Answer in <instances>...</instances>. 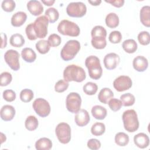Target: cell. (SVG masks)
I'll return each instance as SVG.
<instances>
[{
	"mask_svg": "<svg viewBox=\"0 0 150 150\" xmlns=\"http://www.w3.org/2000/svg\"><path fill=\"white\" fill-rule=\"evenodd\" d=\"M63 78L67 82L74 81L80 83L86 79V74L81 67L75 64H70L64 69Z\"/></svg>",
	"mask_w": 150,
	"mask_h": 150,
	"instance_id": "obj_1",
	"label": "cell"
},
{
	"mask_svg": "<svg viewBox=\"0 0 150 150\" xmlns=\"http://www.w3.org/2000/svg\"><path fill=\"white\" fill-rule=\"evenodd\" d=\"M91 45L97 49H104L107 45V30L100 25L95 26L91 31Z\"/></svg>",
	"mask_w": 150,
	"mask_h": 150,
	"instance_id": "obj_2",
	"label": "cell"
},
{
	"mask_svg": "<svg viewBox=\"0 0 150 150\" xmlns=\"http://www.w3.org/2000/svg\"><path fill=\"white\" fill-rule=\"evenodd\" d=\"M85 65L88 69L89 76L93 80H98L103 74V69L98 57L90 56L86 59Z\"/></svg>",
	"mask_w": 150,
	"mask_h": 150,
	"instance_id": "obj_3",
	"label": "cell"
},
{
	"mask_svg": "<svg viewBox=\"0 0 150 150\" xmlns=\"http://www.w3.org/2000/svg\"><path fill=\"white\" fill-rule=\"evenodd\" d=\"M124 127L129 132L136 131L139 125L138 115L134 110H127L125 111L122 115Z\"/></svg>",
	"mask_w": 150,
	"mask_h": 150,
	"instance_id": "obj_4",
	"label": "cell"
},
{
	"mask_svg": "<svg viewBox=\"0 0 150 150\" xmlns=\"http://www.w3.org/2000/svg\"><path fill=\"white\" fill-rule=\"evenodd\" d=\"M80 43L77 40H68L60 52V56L64 61H69L74 58L80 50Z\"/></svg>",
	"mask_w": 150,
	"mask_h": 150,
	"instance_id": "obj_5",
	"label": "cell"
},
{
	"mask_svg": "<svg viewBox=\"0 0 150 150\" xmlns=\"http://www.w3.org/2000/svg\"><path fill=\"white\" fill-rule=\"evenodd\" d=\"M57 29L60 34L71 37L78 36L80 33L79 26L74 22L67 19L60 21Z\"/></svg>",
	"mask_w": 150,
	"mask_h": 150,
	"instance_id": "obj_6",
	"label": "cell"
},
{
	"mask_svg": "<svg viewBox=\"0 0 150 150\" xmlns=\"http://www.w3.org/2000/svg\"><path fill=\"white\" fill-rule=\"evenodd\" d=\"M49 20L45 15L37 18L33 23V27L38 38H45L47 34Z\"/></svg>",
	"mask_w": 150,
	"mask_h": 150,
	"instance_id": "obj_7",
	"label": "cell"
},
{
	"mask_svg": "<svg viewBox=\"0 0 150 150\" xmlns=\"http://www.w3.org/2000/svg\"><path fill=\"white\" fill-rule=\"evenodd\" d=\"M55 133L59 141L63 144H68L71 139V128L66 122H60L55 128Z\"/></svg>",
	"mask_w": 150,
	"mask_h": 150,
	"instance_id": "obj_8",
	"label": "cell"
},
{
	"mask_svg": "<svg viewBox=\"0 0 150 150\" xmlns=\"http://www.w3.org/2000/svg\"><path fill=\"white\" fill-rule=\"evenodd\" d=\"M87 12V7L82 2H73L68 4L66 7L67 14L73 18H81Z\"/></svg>",
	"mask_w": 150,
	"mask_h": 150,
	"instance_id": "obj_9",
	"label": "cell"
},
{
	"mask_svg": "<svg viewBox=\"0 0 150 150\" xmlns=\"http://www.w3.org/2000/svg\"><path fill=\"white\" fill-rule=\"evenodd\" d=\"M81 105V98L79 94L75 92L69 93L66 97V105L67 110L71 113H77Z\"/></svg>",
	"mask_w": 150,
	"mask_h": 150,
	"instance_id": "obj_10",
	"label": "cell"
},
{
	"mask_svg": "<svg viewBox=\"0 0 150 150\" xmlns=\"http://www.w3.org/2000/svg\"><path fill=\"white\" fill-rule=\"evenodd\" d=\"M33 108L35 112L40 117L48 116L50 112L51 108L49 102L44 98H36L33 103Z\"/></svg>",
	"mask_w": 150,
	"mask_h": 150,
	"instance_id": "obj_11",
	"label": "cell"
},
{
	"mask_svg": "<svg viewBox=\"0 0 150 150\" xmlns=\"http://www.w3.org/2000/svg\"><path fill=\"white\" fill-rule=\"evenodd\" d=\"M4 59L5 62L14 71H17L20 69L19 54L13 49L8 50L4 54Z\"/></svg>",
	"mask_w": 150,
	"mask_h": 150,
	"instance_id": "obj_12",
	"label": "cell"
},
{
	"mask_svg": "<svg viewBox=\"0 0 150 150\" xmlns=\"http://www.w3.org/2000/svg\"><path fill=\"white\" fill-rule=\"evenodd\" d=\"M132 85L131 79L127 76H120L113 81L114 88L119 92H122L129 89Z\"/></svg>",
	"mask_w": 150,
	"mask_h": 150,
	"instance_id": "obj_13",
	"label": "cell"
},
{
	"mask_svg": "<svg viewBox=\"0 0 150 150\" xmlns=\"http://www.w3.org/2000/svg\"><path fill=\"white\" fill-rule=\"evenodd\" d=\"M120 62V56L115 53L107 54L104 58L103 63L105 67L107 70L115 69Z\"/></svg>",
	"mask_w": 150,
	"mask_h": 150,
	"instance_id": "obj_14",
	"label": "cell"
},
{
	"mask_svg": "<svg viewBox=\"0 0 150 150\" xmlns=\"http://www.w3.org/2000/svg\"><path fill=\"white\" fill-rule=\"evenodd\" d=\"M90 120L88 111L84 109H80L74 116V121L79 127L87 125Z\"/></svg>",
	"mask_w": 150,
	"mask_h": 150,
	"instance_id": "obj_15",
	"label": "cell"
},
{
	"mask_svg": "<svg viewBox=\"0 0 150 150\" xmlns=\"http://www.w3.org/2000/svg\"><path fill=\"white\" fill-rule=\"evenodd\" d=\"M132 65L135 70L139 72H143L148 67V61L144 56H138L134 59Z\"/></svg>",
	"mask_w": 150,
	"mask_h": 150,
	"instance_id": "obj_16",
	"label": "cell"
},
{
	"mask_svg": "<svg viewBox=\"0 0 150 150\" xmlns=\"http://www.w3.org/2000/svg\"><path fill=\"white\" fill-rule=\"evenodd\" d=\"M15 109L11 105H5L1 109V118L5 121H11L15 115Z\"/></svg>",
	"mask_w": 150,
	"mask_h": 150,
	"instance_id": "obj_17",
	"label": "cell"
},
{
	"mask_svg": "<svg viewBox=\"0 0 150 150\" xmlns=\"http://www.w3.org/2000/svg\"><path fill=\"white\" fill-rule=\"evenodd\" d=\"M27 8L29 12L33 16H39L43 11V6L39 1L31 0L27 4Z\"/></svg>",
	"mask_w": 150,
	"mask_h": 150,
	"instance_id": "obj_18",
	"label": "cell"
},
{
	"mask_svg": "<svg viewBox=\"0 0 150 150\" xmlns=\"http://www.w3.org/2000/svg\"><path fill=\"white\" fill-rule=\"evenodd\" d=\"M134 142L137 147L144 149L147 148L149 146V138L146 134L140 132L134 136Z\"/></svg>",
	"mask_w": 150,
	"mask_h": 150,
	"instance_id": "obj_19",
	"label": "cell"
},
{
	"mask_svg": "<svg viewBox=\"0 0 150 150\" xmlns=\"http://www.w3.org/2000/svg\"><path fill=\"white\" fill-rule=\"evenodd\" d=\"M27 19V15L25 12L19 11L14 13L11 18V25L14 27H20L23 25Z\"/></svg>",
	"mask_w": 150,
	"mask_h": 150,
	"instance_id": "obj_20",
	"label": "cell"
},
{
	"mask_svg": "<svg viewBox=\"0 0 150 150\" xmlns=\"http://www.w3.org/2000/svg\"><path fill=\"white\" fill-rule=\"evenodd\" d=\"M139 18L141 23L149 28L150 26V7L145 5L142 7L139 12Z\"/></svg>",
	"mask_w": 150,
	"mask_h": 150,
	"instance_id": "obj_21",
	"label": "cell"
},
{
	"mask_svg": "<svg viewBox=\"0 0 150 150\" xmlns=\"http://www.w3.org/2000/svg\"><path fill=\"white\" fill-rule=\"evenodd\" d=\"M91 112L93 117L98 120H104L107 114V111L106 108L99 105L93 106L91 108Z\"/></svg>",
	"mask_w": 150,
	"mask_h": 150,
	"instance_id": "obj_22",
	"label": "cell"
},
{
	"mask_svg": "<svg viewBox=\"0 0 150 150\" xmlns=\"http://www.w3.org/2000/svg\"><path fill=\"white\" fill-rule=\"evenodd\" d=\"M113 97L114 93L109 88L104 87L99 92L98 95V99L101 103L106 104H108V101L113 98Z\"/></svg>",
	"mask_w": 150,
	"mask_h": 150,
	"instance_id": "obj_23",
	"label": "cell"
},
{
	"mask_svg": "<svg viewBox=\"0 0 150 150\" xmlns=\"http://www.w3.org/2000/svg\"><path fill=\"white\" fill-rule=\"evenodd\" d=\"M21 56L24 61L27 63H32L36 59V54L35 51L30 47H25L22 50Z\"/></svg>",
	"mask_w": 150,
	"mask_h": 150,
	"instance_id": "obj_24",
	"label": "cell"
},
{
	"mask_svg": "<svg viewBox=\"0 0 150 150\" xmlns=\"http://www.w3.org/2000/svg\"><path fill=\"white\" fill-rule=\"evenodd\" d=\"M52 147V141L46 137L41 138L35 142V148L38 150H49Z\"/></svg>",
	"mask_w": 150,
	"mask_h": 150,
	"instance_id": "obj_25",
	"label": "cell"
},
{
	"mask_svg": "<svg viewBox=\"0 0 150 150\" xmlns=\"http://www.w3.org/2000/svg\"><path fill=\"white\" fill-rule=\"evenodd\" d=\"M122 47L125 52L128 53H134L138 49V45L135 40L129 39L123 42Z\"/></svg>",
	"mask_w": 150,
	"mask_h": 150,
	"instance_id": "obj_26",
	"label": "cell"
},
{
	"mask_svg": "<svg viewBox=\"0 0 150 150\" xmlns=\"http://www.w3.org/2000/svg\"><path fill=\"white\" fill-rule=\"evenodd\" d=\"M105 22L106 25L108 28H115L119 25V17L115 13L111 12L106 16Z\"/></svg>",
	"mask_w": 150,
	"mask_h": 150,
	"instance_id": "obj_27",
	"label": "cell"
},
{
	"mask_svg": "<svg viewBox=\"0 0 150 150\" xmlns=\"http://www.w3.org/2000/svg\"><path fill=\"white\" fill-rule=\"evenodd\" d=\"M9 42L11 46L15 47H20L25 44V40L21 34L15 33L11 36Z\"/></svg>",
	"mask_w": 150,
	"mask_h": 150,
	"instance_id": "obj_28",
	"label": "cell"
},
{
	"mask_svg": "<svg viewBox=\"0 0 150 150\" xmlns=\"http://www.w3.org/2000/svg\"><path fill=\"white\" fill-rule=\"evenodd\" d=\"M129 141V136L123 132H120L115 134V142L120 146H126L128 144Z\"/></svg>",
	"mask_w": 150,
	"mask_h": 150,
	"instance_id": "obj_29",
	"label": "cell"
},
{
	"mask_svg": "<svg viewBox=\"0 0 150 150\" xmlns=\"http://www.w3.org/2000/svg\"><path fill=\"white\" fill-rule=\"evenodd\" d=\"M39 125L38 120L37 118L34 115L28 116L25 122V128L30 131L35 130Z\"/></svg>",
	"mask_w": 150,
	"mask_h": 150,
	"instance_id": "obj_30",
	"label": "cell"
},
{
	"mask_svg": "<svg viewBox=\"0 0 150 150\" xmlns=\"http://www.w3.org/2000/svg\"><path fill=\"white\" fill-rule=\"evenodd\" d=\"M45 14V15L47 18L49 22L51 23H54L57 21L59 17V13L58 11L56 8L52 7L47 9Z\"/></svg>",
	"mask_w": 150,
	"mask_h": 150,
	"instance_id": "obj_31",
	"label": "cell"
},
{
	"mask_svg": "<svg viewBox=\"0 0 150 150\" xmlns=\"http://www.w3.org/2000/svg\"><path fill=\"white\" fill-rule=\"evenodd\" d=\"M105 131V124L103 122H96L91 128V132L94 136L102 135Z\"/></svg>",
	"mask_w": 150,
	"mask_h": 150,
	"instance_id": "obj_32",
	"label": "cell"
},
{
	"mask_svg": "<svg viewBox=\"0 0 150 150\" xmlns=\"http://www.w3.org/2000/svg\"><path fill=\"white\" fill-rule=\"evenodd\" d=\"M120 100L122 105L129 107L132 105L135 101V98L133 94L129 93H125L120 96Z\"/></svg>",
	"mask_w": 150,
	"mask_h": 150,
	"instance_id": "obj_33",
	"label": "cell"
},
{
	"mask_svg": "<svg viewBox=\"0 0 150 150\" xmlns=\"http://www.w3.org/2000/svg\"><path fill=\"white\" fill-rule=\"evenodd\" d=\"M36 49L38 52L40 54L47 53L50 49V46L47 40H40L36 43Z\"/></svg>",
	"mask_w": 150,
	"mask_h": 150,
	"instance_id": "obj_34",
	"label": "cell"
},
{
	"mask_svg": "<svg viewBox=\"0 0 150 150\" xmlns=\"http://www.w3.org/2000/svg\"><path fill=\"white\" fill-rule=\"evenodd\" d=\"M83 91L85 94L89 96H92L95 94L98 90V86L96 83L93 82H87L86 83L83 87Z\"/></svg>",
	"mask_w": 150,
	"mask_h": 150,
	"instance_id": "obj_35",
	"label": "cell"
},
{
	"mask_svg": "<svg viewBox=\"0 0 150 150\" xmlns=\"http://www.w3.org/2000/svg\"><path fill=\"white\" fill-rule=\"evenodd\" d=\"M20 99L23 103H29L33 98L34 94L32 90L28 88L22 90L20 93Z\"/></svg>",
	"mask_w": 150,
	"mask_h": 150,
	"instance_id": "obj_36",
	"label": "cell"
},
{
	"mask_svg": "<svg viewBox=\"0 0 150 150\" xmlns=\"http://www.w3.org/2000/svg\"><path fill=\"white\" fill-rule=\"evenodd\" d=\"M138 40L139 43L143 46L149 45L150 42V35L149 32L147 31H142L139 33L138 35Z\"/></svg>",
	"mask_w": 150,
	"mask_h": 150,
	"instance_id": "obj_37",
	"label": "cell"
},
{
	"mask_svg": "<svg viewBox=\"0 0 150 150\" xmlns=\"http://www.w3.org/2000/svg\"><path fill=\"white\" fill-rule=\"evenodd\" d=\"M16 4L13 0H5L2 2L1 7L2 9L7 12H12L15 8Z\"/></svg>",
	"mask_w": 150,
	"mask_h": 150,
	"instance_id": "obj_38",
	"label": "cell"
},
{
	"mask_svg": "<svg viewBox=\"0 0 150 150\" xmlns=\"http://www.w3.org/2000/svg\"><path fill=\"white\" fill-rule=\"evenodd\" d=\"M47 41L50 47H57L59 46L62 42L61 37L56 33L51 34L47 39Z\"/></svg>",
	"mask_w": 150,
	"mask_h": 150,
	"instance_id": "obj_39",
	"label": "cell"
},
{
	"mask_svg": "<svg viewBox=\"0 0 150 150\" xmlns=\"http://www.w3.org/2000/svg\"><path fill=\"white\" fill-rule=\"evenodd\" d=\"M108 104L110 108L112 111L115 112L120 110L121 108V106L122 105L121 100L115 98H112L110 99L108 102Z\"/></svg>",
	"mask_w": 150,
	"mask_h": 150,
	"instance_id": "obj_40",
	"label": "cell"
},
{
	"mask_svg": "<svg viewBox=\"0 0 150 150\" xmlns=\"http://www.w3.org/2000/svg\"><path fill=\"white\" fill-rule=\"evenodd\" d=\"M69 86V82L64 80H60L55 84L54 90L57 93H63L67 89Z\"/></svg>",
	"mask_w": 150,
	"mask_h": 150,
	"instance_id": "obj_41",
	"label": "cell"
},
{
	"mask_svg": "<svg viewBox=\"0 0 150 150\" xmlns=\"http://www.w3.org/2000/svg\"><path fill=\"white\" fill-rule=\"evenodd\" d=\"M109 41L114 44L120 43L122 40V35L120 31L114 30L111 32L108 36Z\"/></svg>",
	"mask_w": 150,
	"mask_h": 150,
	"instance_id": "obj_42",
	"label": "cell"
},
{
	"mask_svg": "<svg viewBox=\"0 0 150 150\" xmlns=\"http://www.w3.org/2000/svg\"><path fill=\"white\" fill-rule=\"evenodd\" d=\"M12 80V74L7 71L2 72L1 74V86H6L11 83Z\"/></svg>",
	"mask_w": 150,
	"mask_h": 150,
	"instance_id": "obj_43",
	"label": "cell"
},
{
	"mask_svg": "<svg viewBox=\"0 0 150 150\" xmlns=\"http://www.w3.org/2000/svg\"><path fill=\"white\" fill-rule=\"evenodd\" d=\"M25 32L28 38L30 40H35L38 39L33 27V23L28 25L25 29Z\"/></svg>",
	"mask_w": 150,
	"mask_h": 150,
	"instance_id": "obj_44",
	"label": "cell"
},
{
	"mask_svg": "<svg viewBox=\"0 0 150 150\" xmlns=\"http://www.w3.org/2000/svg\"><path fill=\"white\" fill-rule=\"evenodd\" d=\"M3 98L8 102L13 101L16 98V93L12 90H5L3 91Z\"/></svg>",
	"mask_w": 150,
	"mask_h": 150,
	"instance_id": "obj_45",
	"label": "cell"
},
{
	"mask_svg": "<svg viewBox=\"0 0 150 150\" xmlns=\"http://www.w3.org/2000/svg\"><path fill=\"white\" fill-rule=\"evenodd\" d=\"M87 147L90 149L97 150L100 148L101 142L99 140L97 139L91 138L87 141Z\"/></svg>",
	"mask_w": 150,
	"mask_h": 150,
	"instance_id": "obj_46",
	"label": "cell"
},
{
	"mask_svg": "<svg viewBox=\"0 0 150 150\" xmlns=\"http://www.w3.org/2000/svg\"><path fill=\"white\" fill-rule=\"evenodd\" d=\"M105 2L109 3L116 8H121L124 4V0H105Z\"/></svg>",
	"mask_w": 150,
	"mask_h": 150,
	"instance_id": "obj_47",
	"label": "cell"
},
{
	"mask_svg": "<svg viewBox=\"0 0 150 150\" xmlns=\"http://www.w3.org/2000/svg\"><path fill=\"white\" fill-rule=\"evenodd\" d=\"M1 39H2V44H1V49H4L6 46L7 45V36L4 33H1Z\"/></svg>",
	"mask_w": 150,
	"mask_h": 150,
	"instance_id": "obj_48",
	"label": "cell"
},
{
	"mask_svg": "<svg viewBox=\"0 0 150 150\" xmlns=\"http://www.w3.org/2000/svg\"><path fill=\"white\" fill-rule=\"evenodd\" d=\"M88 2L91 5H93V6H98V5H99L101 3V0H94V1L88 0Z\"/></svg>",
	"mask_w": 150,
	"mask_h": 150,
	"instance_id": "obj_49",
	"label": "cell"
},
{
	"mask_svg": "<svg viewBox=\"0 0 150 150\" xmlns=\"http://www.w3.org/2000/svg\"><path fill=\"white\" fill-rule=\"evenodd\" d=\"M42 2L46 6H52L55 2V1H54V0H52H52H49V1L42 0Z\"/></svg>",
	"mask_w": 150,
	"mask_h": 150,
	"instance_id": "obj_50",
	"label": "cell"
}]
</instances>
